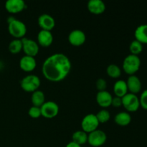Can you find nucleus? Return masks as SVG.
Masks as SVG:
<instances>
[{
    "label": "nucleus",
    "instance_id": "f257e3e1",
    "mask_svg": "<svg viewBox=\"0 0 147 147\" xmlns=\"http://www.w3.org/2000/svg\"><path fill=\"white\" fill-rule=\"evenodd\" d=\"M72 67L70 59L63 53H57L45 59L42 66V74L52 82H60L64 80Z\"/></svg>",
    "mask_w": 147,
    "mask_h": 147
},
{
    "label": "nucleus",
    "instance_id": "f03ea898",
    "mask_svg": "<svg viewBox=\"0 0 147 147\" xmlns=\"http://www.w3.org/2000/svg\"><path fill=\"white\" fill-rule=\"evenodd\" d=\"M8 31L11 36L15 39H22L24 37L27 33V26L22 21L10 16L7 19Z\"/></svg>",
    "mask_w": 147,
    "mask_h": 147
},
{
    "label": "nucleus",
    "instance_id": "7ed1b4c3",
    "mask_svg": "<svg viewBox=\"0 0 147 147\" xmlns=\"http://www.w3.org/2000/svg\"><path fill=\"white\" fill-rule=\"evenodd\" d=\"M141 66V60L138 55L130 54L126 56L123 62V70L129 76L134 75L139 70Z\"/></svg>",
    "mask_w": 147,
    "mask_h": 147
},
{
    "label": "nucleus",
    "instance_id": "20e7f679",
    "mask_svg": "<svg viewBox=\"0 0 147 147\" xmlns=\"http://www.w3.org/2000/svg\"><path fill=\"white\" fill-rule=\"evenodd\" d=\"M40 83V78L36 75L26 76L20 81L21 88L27 92H34L38 90Z\"/></svg>",
    "mask_w": 147,
    "mask_h": 147
},
{
    "label": "nucleus",
    "instance_id": "39448f33",
    "mask_svg": "<svg viewBox=\"0 0 147 147\" xmlns=\"http://www.w3.org/2000/svg\"><path fill=\"white\" fill-rule=\"evenodd\" d=\"M122 106L129 112L136 111L140 107L139 98L134 93H126L122 97Z\"/></svg>",
    "mask_w": 147,
    "mask_h": 147
},
{
    "label": "nucleus",
    "instance_id": "423d86ee",
    "mask_svg": "<svg viewBox=\"0 0 147 147\" xmlns=\"http://www.w3.org/2000/svg\"><path fill=\"white\" fill-rule=\"evenodd\" d=\"M107 135L103 131L96 129L88 134V142L92 146L98 147L106 143Z\"/></svg>",
    "mask_w": 147,
    "mask_h": 147
},
{
    "label": "nucleus",
    "instance_id": "0eeeda50",
    "mask_svg": "<svg viewBox=\"0 0 147 147\" xmlns=\"http://www.w3.org/2000/svg\"><path fill=\"white\" fill-rule=\"evenodd\" d=\"M99 121L94 113H89L85 116L82 119L81 126L83 131L86 133H90L93 131L98 129Z\"/></svg>",
    "mask_w": 147,
    "mask_h": 147
},
{
    "label": "nucleus",
    "instance_id": "6e6552de",
    "mask_svg": "<svg viewBox=\"0 0 147 147\" xmlns=\"http://www.w3.org/2000/svg\"><path fill=\"white\" fill-rule=\"evenodd\" d=\"M42 116L47 119L54 118L58 114L59 106L57 103L52 100L45 101L40 106Z\"/></svg>",
    "mask_w": 147,
    "mask_h": 147
},
{
    "label": "nucleus",
    "instance_id": "1a4fd4ad",
    "mask_svg": "<svg viewBox=\"0 0 147 147\" xmlns=\"http://www.w3.org/2000/svg\"><path fill=\"white\" fill-rule=\"evenodd\" d=\"M22 50L26 55L34 57L38 54L40 47L37 42L26 37L22 38Z\"/></svg>",
    "mask_w": 147,
    "mask_h": 147
},
{
    "label": "nucleus",
    "instance_id": "9d476101",
    "mask_svg": "<svg viewBox=\"0 0 147 147\" xmlns=\"http://www.w3.org/2000/svg\"><path fill=\"white\" fill-rule=\"evenodd\" d=\"M68 40L73 45L80 46L86 42V35L83 30L76 29L72 30L68 34Z\"/></svg>",
    "mask_w": 147,
    "mask_h": 147
},
{
    "label": "nucleus",
    "instance_id": "9b49d317",
    "mask_svg": "<svg viewBox=\"0 0 147 147\" xmlns=\"http://www.w3.org/2000/svg\"><path fill=\"white\" fill-rule=\"evenodd\" d=\"M37 22L42 30L49 31H51L55 26V20L54 17L49 14H42L39 16Z\"/></svg>",
    "mask_w": 147,
    "mask_h": 147
},
{
    "label": "nucleus",
    "instance_id": "f8f14e48",
    "mask_svg": "<svg viewBox=\"0 0 147 147\" xmlns=\"http://www.w3.org/2000/svg\"><path fill=\"white\" fill-rule=\"evenodd\" d=\"M26 8V3L24 0H7L5 2V9L11 14L19 13Z\"/></svg>",
    "mask_w": 147,
    "mask_h": 147
},
{
    "label": "nucleus",
    "instance_id": "ddd939ff",
    "mask_svg": "<svg viewBox=\"0 0 147 147\" xmlns=\"http://www.w3.org/2000/svg\"><path fill=\"white\" fill-rule=\"evenodd\" d=\"M126 82L129 93L136 95L142 90V82L139 78L135 75L129 76Z\"/></svg>",
    "mask_w": 147,
    "mask_h": 147
},
{
    "label": "nucleus",
    "instance_id": "4468645a",
    "mask_svg": "<svg viewBox=\"0 0 147 147\" xmlns=\"http://www.w3.org/2000/svg\"><path fill=\"white\" fill-rule=\"evenodd\" d=\"M37 66V61L34 57L29 55H24L20 60V67L25 72H31L35 69Z\"/></svg>",
    "mask_w": 147,
    "mask_h": 147
},
{
    "label": "nucleus",
    "instance_id": "2eb2a0df",
    "mask_svg": "<svg viewBox=\"0 0 147 147\" xmlns=\"http://www.w3.org/2000/svg\"><path fill=\"white\" fill-rule=\"evenodd\" d=\"M113 96L110 92L107 90H101L98 91L96 94V101L99 106L103 108L109 107L111 105V101Z\"/></svg>",
    "mask_w": 147,
    "mask_h": 147
},
{
    "label": "nucleus",
    "instance_id": "dca6fc26",
    "mask_svg": "<svg viewBox=\"0 0 147 147\" xmlns=\"http://www.w3.org/2000/svg\"><path fill=\"white\" fill-rule=\"evenodd\" d=\"M37 42L43 47H49L53 42V35L51 31L41 30L37 34Z\"/></svg>",
    "mask_w": 147,
    "mask_h": 147
},
{
    "label": "nucleus",
    "instance_id": "f3484780",
    "mask_svg": "<svg viewBox=\"0 0 147 147\" xmlns=\"http://www.w3.org/2000/svg\"><path fill=\"white\" fill-rule=\"evenodd\" d=\"M87 7L89 11L95 14H102L106 10V4L102 0H89Z\"/></svg>",
    "mask_w": 147,
    "mask_h": 147
},
{
    "label": "nucleus",
    "instance_id": "a211bd4d",
    "mask_svg": "<svg viewBox=\"0 0 147 147\" xmlns=\"http://www.w3.org/2000/svg\"><path fill=\"white\" fill-rule=\"evenodd\" d=\"M135 40L142 44H147V24H144L138 26L134 32Z\"/></svg>",
    "mask_w": 147,
    "mask_h": 147
},
{
    "label": "nucleus",
    "instance_id": "6ab92c4d",
    "mask_svg": "<svg viewBox=\"0 0 147 147\" xmlns=\"http://www.w3.org/2000/svg\"><path fill=\"white\" fill-rule=\"evenodd\" d=\"M128 87L126 82L123 80H119L113 85V92L116 96L122 98L128 93Z\"/></svg>",
    "mask_w": 147,
    "mask_h": 147
},
{
    "label": "nucleus",
    "instance_id": "aec40b11",
    "mask_svg": "<svg viewBox=\"0 0 147 147\" xmlns=\"http://www.w3.org/2000/svg\"><path fill=\"white\" fill-rule=\"evenodd\" d=\"M114 121L119 126H126L131 121V116L128 112L121 111L118 113L115 116Z\"/></svg>",
    "mask_w": 147,
    "mask_h": 147
},
{
    "label": "nucleus",
    "instance_id": "412c9836",
    "mask_svg": "<svg viewBox=\"0 0 147 147\" xmlns=\"http://www.w3.org/2000/svg\"><path fill=\"white\" fill-rule=\"evenodd\" d=\"M31 100L33 106L40 107L45 102V96L42 90H37L32 92L31 96Z\"/></svg>",
    "mask_w": 147,
    "mask_h": 147
},
{
    "label": "nucleus",
    "instance_id": "4be33fe9",
    "mask_svg": "<svg viewBox=\"0 0 147 147\" xmlns=\"http://www.w3.org/2000/svg\"><path fill=\"white\" fill-rule=\"evenodd\" d=\"M72 139L73 142L81 146L88 142V134L83 130L76 131L72 135Z\"/></svg>",
    "mask_w": 147,
    "mask_h": 147
},
{
    "label": "nucleus",
    "instance_id": "5701e85b",
    "mask_svg": "<svg viewBox=\"0 0 147 147\" xmlns=\"http://www.w3.org/2000/svg\"><path fill=\"white\" fill-rule=\"evenodd\" d=\"M8 49L9 52L12 54L19 53L22 50V39H14L11 40L8 46Z\"/></svg>",
    "mask_w": 147,
    "mask_h": 147
},
{
    "label": "nucleus",
    "instance_id": "b1692460",
    "mask_svg": "<svg viewBox=\"0 0 147 147\" xmlns=\"http://www.w3.org/2000/svg\"><path fill=\"white\" fill-rule=\"evenodd\" d=\"M106 73L110 77L117 78L120 77L121 75V70L117 65L110 64L106 68Z\"/></svg>",
    "mask_w": 147,
    "mask_h": 147
},
{
    "label": "nucleus",
    "instance_id": "393cba45",
    "mask_svg": "<svg viewBox=\"0 0 147 147\" xmlns=\"http://www.w3.org/2000/svg\"><path fill=\"white\" fill-rule=\"evenodd\" d=\"M129 50L131 52V54L138 55L143 50V44L136 40H133L129 45Z\"/></svg>",
    "mask_w": 147,
    "mask_h": 147
},
{
    "label": "nucleus",
    "instance_id": "a878e982",
    "mask_svg": "<svg viewBox=\"0 0 147 147\" xmlns=\"http://www.w3.org/2000/svg\"><path fill=\"white\" fill-rule=\"evenodd\" d=\"M96 117H97L99 123H106V122L109 121V119L111 118L110 112L106 109H101L96 114Z\"/></svg>",
    "mask_w": 147,
    "mask_h": 147
},
{
    "label": "nucleus",
    "instance_id": "bb28decb",
    "mask_svg": "<svg viewBox=\"0 0 147 147\" xmlns=\"http://www.w3.org/2000/svg\"><path fill=\"white\" fill-rule=\"evenodd\" d=\"M28 114L30 117L33 118V119H37V118H39L40 116H42L40 107L32 106V107L30 108V109H29Z\"/></svg>",
    "mask_w": 147,
    "mask_h": 147
},
{
    "label": "nucleus",
    "instance_id": "cd10ccee",
    "mask_svg": "<svg viewBox=\"0 0 147 147\" xmlns=\"http://www.w3.org/2000/svg\"><path fill=\"white\" fill-rule=\"evenodd\" d=\"M140 106H142L144 110H147V89L144 90L139 98Z\"/></svg>",
    "mask_w": 147,
    "mask_h": 147
},
{
    "label": "nucleus",
    "instance_id": "c85d7f7f",
    "mask_svg": "<svg viewBox=\"0 0 147 147\" xmlns=\"http://www.w3.org/2000/svg\"><path fill=\"white\" fill-rule=\"evenodd\" d=\"M96 86L98 91L101 90H106V87H107V82L103 78H98L96 80Z\"/></svg>",
    "mask_w": 147,
    "mask_h": 147
},
{
    "label": "nucleus",
    "instance_id": "c756f323",
    "mask_svg": "<svg viewBox=\"0 0 147 147\" xmlns=\"http://www.w3.org/2000/svg\"><path fill=\"white\" fill-rule=\"evenodd\" d=\"M111 105L114 107H120L122 106V98L118 97V96H114L112 98Z\"/></svg>",
    "mask_w": 147,
    "mask_h": 147
},
{
    "label": "nucleus",
    "instance_id": "7c9ffc66",
    "mask_svg": "<svg viewBox=\"0 0 147 147\" xmlns=\"http://www.w3.org/2000/svg\"><path fill=\"white\" fill-rule=\"evenodd\" d=\"M65 147H81V146L79 144H76V142L71 141V142H69V143L66 145Z\"/></svg>",
    "mask_w": 147,
    "mask_h": 147
}]
</instances>
